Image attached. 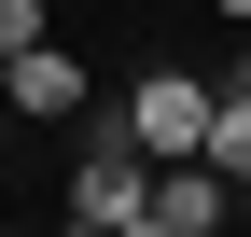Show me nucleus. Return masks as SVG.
Returning <instances> with one entry per match:
<instances>
[{"instance_id":"1","label":"nucleus","mask_w":251,"mask_h":237,"mask_svg":"<svg viewBox=\"0 0 251 237\" xmlns=\"http://www.w3.org/2000/svg\"><path fill=\"white\" fill-rule=\"evenodd\" d=\"M209 126H224V84H196V70H140L126 112H112V140H126L140 167H196Z\"/></svg>"},{"instance_id":"2","label":"nucleus","mask_w":251,"mask_h":237,"mask_svg":"<svg viewBox=\"0 0 251 237\" xmlns=\"http://www.w3.org/2000/svg\"><path fill=\"white\" fill-rule=\"evenodd\" d=\"M140 210H153V167H140V154L98 126V140H84V167H70V223H112V237H126Z\"/></svg>"},{"instance_id":"3","label":"nucleus","mask_w":251,"mask_h":237,"mask_svg":"<svg viewBox=\"0 0 251 237\" xmlns=\"http://www.w3.org/2000/svg\"><path fill=\"white\" fill-rule=\"evenodd\" d=\"M224 223H237V195H224V167L196 154V167H153V210L126 237H224Z\"/></svg>"},{"instance_id":"4","label":"nucleus","mask_w":251,"mask_h":237,"mask_svg":"<svg viewBox=\"0 0 251 237\" xmlns=\"http://www.w3.org/2000/svg\"><path fill=\"white\" fill-rule=\"evenodd\" d=\"M0 98H14V112H84V56H14V70H0Z\"/></svg>"},{"instance_id":"5","label":"nucleus","mask_w":251,"mask_h":237,"mask_svg":"<svg viewBox=\"0 0 251 237\" xmlns=\"http://www.w3.org/2000/svg\"><path fill=\"white\" fill-rule=\"evenodd\" d=\"M14 56H42V0H0V70Z\"/></svg>"},{"instance_id":"6","label":"nucleus","mask_w":251,"mask_h":237,"mask_svg":"<svg viewBox=\"0 0 251 237\" xmlns=\"http://www.w3.org/2000/svg\"><path fill=\"white\" fill-rule=\"evenodd\" d=\"M224 98H251V56H237V84H224Z\"/></svg>"},{"instance_id":"7","label":"nucleus","mask_w":251,"mask_h":237,"mask_svg":"<svg viewBox=\"0 0 251 237\" xmlns=\"http://www.w3.org/2000/svg\"><path fill=\"white\" fill-rule=\"evenodd\" d=\"M224 14H237V28H251V0H224Z\"/></svg>"},{"instance_id":"8","label":"nucleus","mask_w":251,"mask_h":237,"mask_svg":"<svg viewBox=\"0 0 251 237\" xmlns=\"http://www.w3.org/2000/svg\"><path fill=\"white\" fill-rule=\"evenodd\" d=\"M70 237H112V223H70Z\"/></svg>"},{"instance_id":"9","label":"nucleus","mask_w":251,"mask_h":237,"mask_svg":"<svg viewBox=\"0 0 251 237\" xmlns=\"http://www.w3.org/2000/svg\"><path fill=\"white\" fill-rule=\"evenodd\" d=\"M0 237H28V223H0Z\"/></svg>"}]
</instances>
